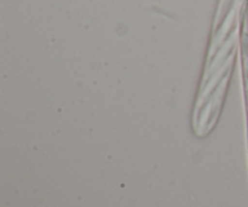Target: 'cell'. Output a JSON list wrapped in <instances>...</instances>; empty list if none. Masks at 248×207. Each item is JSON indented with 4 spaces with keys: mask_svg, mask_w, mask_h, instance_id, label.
Returning a JSON list of instances; mask_svg holds the SVG:
<instances>
[{
    "mask_svg": "<svg viewBox=\"0 0 248 207\" xmlns=\"http://www.w3.org/2000/svg\"><path fill=\"white\" fill-rule=\"evenodd\" d=\"M240 48H241L242 82H244L245 104L248 126V0H245L240 15Z\"/></svg>",
    "mask_w": 248,
    "mask_h": 207,
    "instance_id": "6da1fadb",
    "label": "cell"
}]
</instances>
